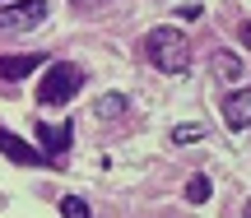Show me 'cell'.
<instances>
[{
	"label": "cell",
	"mask_w": 251,
	"mask_h": 218,
	"mask_svg": "<svg viewBox=\"0 0 251 218\" xmlns=\"http://www.w3.org/2000/svg\"><path fill=\"white\" fill-rule=\"evenodd\" d=\"M205 135H209V126H196V121H191V126L172 130V144H196V139H205Z\"/></svg>",
	"instance_id": "obj_11"
},
{
	"label": "cell",
	"mask_w": 251,
	"mask_h": 218,
	"mask_svg": "<svg viewBox=\"0 0 251 218\" xmlns=\"http://www.w3.org/2000/svg\"><path fill=\"white\" fill-rule=\"evenodd\" d=\"M75 5H84V9H93V5H107V0H75Z\"/></svg>",
	"instance_id": "obj_14"
},
{
	"label": "cell",
	"mask_w": 251,
	"mask_h": 218,
	"mask_svg": "<svg viewBox=\"0 0 251 218\" xmlns=\"http://www.w3.org/2000/svg\"><path fill=\"white\" fill-rule=\"evenodd\" d=\"M70 139H75L70 126H47V121H37V144H42V149L61 153V149H70Z\"/></svg>",
	"instance_id": "obj_7"
},
{
	"label": "cell",
	"mask_w": 251,
	"mask_h": 218,
	"mask_svg": "<svg viewBox=\"0 0 251 218\" xmlns=\"http://www.w3.org/2000/svg\"><path fill=\"white\" fill-rule=\"evenodd\" d=\"M224 121H228L233 130H247V126H251V88L233 93V98L224 102Z\"/></svg>",
	"instance_id": "obj_5"
},
{
	"label": "cell",
	"mask_w": 251,
	"mask_h": 218,
	"mask_svg": "<svg viewBox=\"0 0 251 218\" xmlns=\"http://www.w3.org/2000/svg\"><path fill=\"white\" fill-rule=\"evenodd\" d=\"M0 153H5L9 163H24V167H37V163H47V153H42V149H33L28 139L9 135V130H0Z\"/></svg>",
	"instance_id": "obj_4"
},
{
	"label": "cell",
	"mask_w": 251,
	"mask_h": 218,
	"mask_svg": "<svg viewBox=\"0 0 251 218\" xmlns=\"http://www.w3.org/2000/svg\"><path fill=\"white\" fill-rule=\"evenodd\" d=\"M47 19V0H14L0 5V33H33Z\"/></svg>",
	"instance_id": "obj_3"
},
{
	"label": "cell",
	"mask_w": 251,
	"mask_h": 218,
	"mask_svg": "<svg viewBox=\"0 0 251 218\" xmlns=\"http://www.w3.org/2000/svg\"><path fill=\"white\" fill-rule=\"evenodd\" d=\"M42 56H0V74H5V79H24V74H33V70H42Z\"/></svg>",
	"instance_id": "obj_6"
},
{
	"label": "cell",
	"mask_w": 251,
	"mask_h": 218,
	"mask_svg": "<svg viewBox=\"0 0 251 218\" xmlns=\"http://www.w3.org/2000/svg\"><path fill=\"white\" fill-rule=\"evenodd\" d=\"M209 70L219 74V79H242V56H233V51H214V61H209Z\"/></svg>",
	"instance_id": "obj_8"
},
{
	"label": "cell",
	"mask_w": 251,
	"mask_h": 218,
	"mask_svg": "<svg viewBox=\"0 0 251 218\" xmlns=\"http://www.w3.org/2000/svg\"><path fill=\"white\" fill-rule=\"evenodd\" d=\"M79 88H84V70H79V65L51 61L47 74L37 79V102H42V107H61V102H70Z\"/></svg>",
	"instance_id": "obj_2"
},
{
	"label": "cell",
	"mask_w": 251,
	"mask_h": 218,
	"mask_svg": "<svg viewBox=\"0 0 251 218\" xmlns=\"http://www.w3.org/2000/svg\"><path fill=\"white\" fill-rule=\"evenodd\" d=\"M247 218H251V200H247Z\"/></svg>",
	"instance_id": "obj_15"
},
{
	"label": "cell",
	"mask_w": 251,
	"mask_h": 218,
	"mask_svg": "<svg viewBox=\"0 0 251 218\" xmlns=\"http://www.w3.org/2000/svg\"><path fill=\"white\" fill-rule=\"evenodd\" d=\"M61 218H89V200H79V195H65V200H61Z\"/></svg>",
	"instance_id": "obj_12"
},
{
	"label": "cell",
	"mask_w": 251,
	"mask_h": 218,
	"mask_svg": "<svg viewBox=\"0 0 251 218\" xmlns=\"http://www.w3.org/2000/svg\"><path fill=\"white\" fill-rule=\"evenodd\" d=\"M144 56H149V65H158L163 74H186V65H191L186 33H181V28H153V33L144 37Z\"/></svg>",
	"instance_id": "obj_1"
},
{
	"label": "cell",
	"mask_w": 251,
	"mask_h": 218,
	"mask_svg": "<svg viewBox=\"0 0 251 218\" xmlns=\"http://www.w3.org/2000/svg\"><path fill=\"white\" fill-rule=\"evenodd\" d=\"M242 42H247V51H251V19L242 23Z\"/></svg>",
	"instance_id": "obj_13"
},
{
	"label": "cell",
	"mask_w": 251,
	"mask_h": 218,
	"mask_svg": "<svg viewBox=\"0 0 251 218\" xmlns=\"http://www.w3.org/2000/svg\"><path fill=\"white\" fill-rule=\"evenodd\" d=\"M93 111H98L102 121H107V116H121V111H126V98H121V93H102V98L93 102Z\"/></svg>",
	"instance_id": "obj_10"
},
{
	"label": "cell",
	"mask_w": 251,
	"mask_h": 218,
	"mask_svg": "<svg viewBox=\"0 0 251 218\" xmlns=\"http://www.w3.org/2000/svg\"><path fill=\"white\" fill-rule=\"evenodd\" d=\"M209 195H214V186H209V176H205V172H196V176L186 181V200H191V204H205Z\"/></svg>",
	"instance_id": "obj_9"
}]
</instances>
